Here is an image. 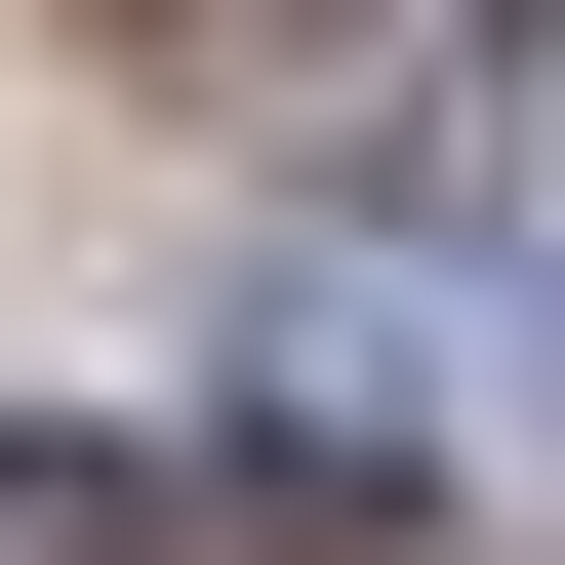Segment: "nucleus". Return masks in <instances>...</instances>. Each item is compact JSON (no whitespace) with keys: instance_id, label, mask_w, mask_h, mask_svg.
Wrapping results in <instances>:
<instances>
[{"instance_id":"obj_1","label":"nucleus","mask_w":565,"mask_h":565,"mask_svg":"<svg viewBox=\"0 0 565 565\" xmlns=\"http://www.w3.org/2000/svg\"><path fill=\"white\" fill-rule=\"evenodd\" d=\"M243 41H282V82H525L565 0H243Z\"/></svg>"}]
</instances>
